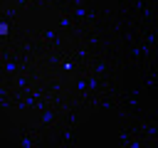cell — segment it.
Here are the masks:
<instances>
[{
  "instance_id": "6da1fadb",
  "label": "cell",
  "mask_w": 158,
  "mask_h": 148,
  "mask_svg": "<svg viewBox=\"0 0 158 148\" xmlns=\"http://www.w3.org/2000/svg\"><path fill=\"white\" fill-rule=\"evenodd\" d=\"M0 35H7V25H5V22L0 25Z\"/></svg>"
}]
</instances>
